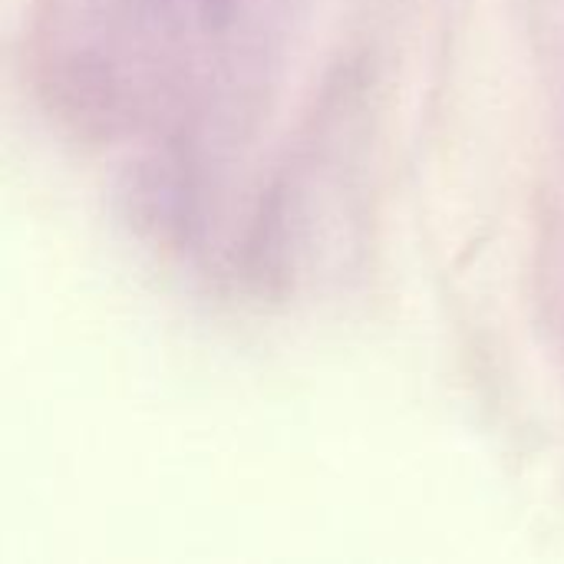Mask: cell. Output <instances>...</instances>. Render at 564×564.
<instances>
[{
	"instance_id": "6da1fadb",
	"label": "cell",
	"mask_w": 564,
	"mask_h": 564,
	"mask_svg": "<svg viewBox=\"0 0 564 564\" xmlns=\"http://www.w3.org/2000/svg\"><path fill=\"white\" fill-rule=\"evenodd\" d=\"M188 3H195V7H198L202 13H208V17H212V13H225V10L231 7V0H188Z\"/></svg>"
}]
</instances>
